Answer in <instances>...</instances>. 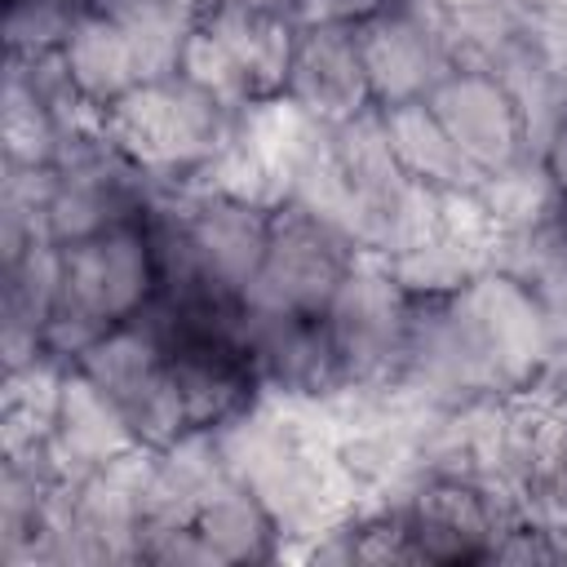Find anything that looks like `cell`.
Returning <instances> with one entry per match:
<instances>
[{
    "label": "cell",
    "instance_id": "6da1fadb",
    "mask_svg": "<svg viewBox=\"0 0 567 567\" xmlns=\"http://www.w3.org/2000/svg\"><path fill=\"white\" fill-rule=\"evenodd\" d=\"M230 106L190 84L186 75L151 80L106 106V137L137 168L155 177L195 182V173L221 151Z\"/></svg>",
    "mask_w": 567,
    "mask_h": 567
},
{
    "label": "cell",
    "instance_id": "7a4b0ae2",
    "mask_svg": "<svg viewBox=\"0 0 567 567\" xmlns=\"http://www.w3.org/2000/svg\"><path fill=\"white\" fill-rule=\"evenodd\" d=\"M408 310H412V297L394 279L390 261L359 252L323 310V328H328L341 381H394L399 377Z\"/></svg>",
    "mask_w": 567,
    "mask_h": 567
},
{
    "label": "cell",
    "instance_id": "3957f363",
    "mask_svg": "<svg viewBox=\"0 0 567 567\" xmlns=\"http://www.w3.org/2000/svg\"><path fill=\"white\" fill-rule=\"evenodd\" d=\"M354 35L377 106L425 102L456 71L452 31L421 0H390L385 9L359 18Z\"/></svg>",
    "mask_w": 567,
    "mask_h": 567
},
{
    "label": "cell",
    "instance_id": "277c9868",
    "mask_svg": "<svg viewBox=\"0 0 567 567\" xmlns=\"http://www.w3.org/2000/svg\"><path fill=\"white\" fill-rule=\"evenodd\" d=\"M354 244L337 235L332 226L315 221L301 208H279L270 217V244L257 279L244 292L248 310H275V315H323L341 275L354 261Z\"/></svg>",
    "mask_w": 567,
    "mask_h": 567
},
{
    "label": "cell",
    "instance_id": "5b68a950",
    "mask_svg": "<svg viewBox=\"0 0 567 567\" xmlns=\"http://www.w3.org/2000/svg\"><path fill=\"white\" fill-rule=\"evenodd\" d=\"M452 301H456L461 319L470 323L474 341L483 346L505 394L527 390L554 363L549 310L527 284L487 266L461 292H452Z\"/></svg>",
    "mask_w": 567,
    "mask_h": 567
},
{
    "label": "cell",
    "instance_id": "8992f818",
    "mask_svg": "<svg viewBox=\"0 0 567 567\" xmlns=\"http://www.w3.org/2000/svg\"><path fill=\"white\" fill-rule=\"evenodd\" d=\"M155 292L159 266L142 221H124L62 248V301L97 315L102 323L133 319Z\"/></svg>",
    "mask_w": 567,
    "mask_h": 567
},
{
    "label": "cell",
    "instance_id": "52a82bcc",
    "mask_svg": "<svg viewBox=\"0 0 567 567\" xmlns=\"http://www.w3.org/2000/svg\"><path fill=\"white\" fill-rule=\"evenodd\" d=\"M425 102H430V111L439 115V124L452 133V142H456L483 173H496V168H505V164L532 155L514 97H509L487 71H465V66H456Z\"/></svg>",
    "mask_w": 567,
    "mask_h": 567
},
{
    "label": "cell",
    "instance_id": "ba28073f",
    "mask_svg": "<svg viewBox=\"0 0 567 567\" xmlns=\"http://www.w3.org/2000/svg\"><path fill=\"white\" fill-rule=\"evenodd\" d=\"M284 93L328 124L372 106L354 22H306L297 35V58Z\"/></svg>",
    "mask_w": 567,
    "mask_h": 567
},
{
    "label": "cell",
    "instance_id": "9c48e42d",
    "mask_svg": "<svg viewBox=\"0 0 567 567\" xmlns=\"http://www.w3.org/2000/svg\"><path fill=\"white\" fill-rule=\"evenodd\" d=\"M137 443L142 439L128 425V412L89 372L71 368L66 381H62L53 430H49V456H53L58 474L62 478H84V474L124 456Z\"/></svg>",
    "mask_w": 567,
    "mask_h": 567
},
{
    "label": "cell",
    "instance_id": "30bf717a",
    "mask_svg": "<svg viewBox=\"0 0 567 567\" xmlns=\"http://www.w3.org/2000/svg\"><path fill=\"white\" fill-rule=\"evenodd\" d=\"M204 22L235 53L252 97H275L288 89L301 22L279 18V13H261V9H239V4H208Z\"/></svg>",
    "mask_w": 567,
    "mask_h": 567
},
{
    "label": "cell",
    "instance_id": "8fae6325",
    "mask_svg": "<svg viewBox=\"0 0 567 567\" xmlns=\"http://www.w3.org/2000/svg\"><path fill=\"white\" fill-rule=\"evenodd\" d=\"M62 62L71 71V84L97 106H111L115 97H124L128 89L142 84L137 49H133L124 22L93 4L80 13L71 35L62 40Z\"/></svg>",
    "mask_w": 567,
    "mask_h": 567
},
{
    "label": "cell",
    "instance_id": "7c38bea8",
    "mask_svg": "<svg viewBox=\"0 0 567 567\" xmlns=\"http://www.w3.org/2000/svg\"><path fill=\"white\" fill-rule=\"evenodd\" d=\"M195 532L213 549L217 567L221 563H266V558H279V549H284V536H279L275 514L235 474H226L213 487V496L199 505Z\"/></svg>",
    "mask_w": 567,
    "mask_h": 567
},
{
    "label": "cell",
    "instance_id": "4fadbf2b",
    "mask_svg": "<svg viewBox=\"0 0 567 567\" xmlns=\"http://www.w3.org/2000/svg\"><path fill=\"white\" fill-rule=\"evenodd\" d=\"M381 111H385L390 146H394L408 177H416L425 186H439V190L483 182V168L452 142V133L439 124L430 102H399V106H381Z\"/></svg>",
    "mask_w": 567,
    "mask_h": 567
},
{
    "label": "cell",
    "instance_id": "5bb4252c",
    "mask_svg": "<svg viewBox=\"0 0 567 567\" xmlns=\"http://www.w3.org/2000/svg\"><path fill=\"white\" fill-rule=\"evenodd\" d=\"M75 368L89 372L120 408H128L137 394H146L168 372V346L142 319H124V323H111L80 354Z\"/></svg>",
    "mask_w": 567,
    "mask_h": 567
},
{
    "label": "cell",
    "instance_id": "9a60e30c",
    "mask_svg": "<svg viewBox=\"0 0 567 567\" xmlns=\"http://www.w3.org/2000/svg\"><path fill=\"white\" fill-rule=\"evenodd\" d=\"M332 155H337V168L346 173V182L359 190L363 208H377V204L394 199L412 182L403 173L394 146H390L385 111L377 102L332 124Z\"/></svg>",
    "mask_w": 567,
    "mask_h": 567
},
{
    "label": "cell",
    "instance_id": "2e32d148",
    "mask_svg": "<svg viewBox=\"0 0 567 567\" xmlns=\"http://www.w3.org/2000/svg\"><path fill=\"white\" fill-rule=\"evenodd\" d=\"M478 195L496 221V230H523L563 213V190L554 186L540 155H523L496 173H483Z\"/></svg>",
    "mask_w": 567,
    "mask_h": 567
},
{
    "label": "cell",
    "instance_id": "e0dca14e",
    "mask_svg": "<svg viewBox=\"0 0 567 567\" xmlns=\"http://www.w3.org/2000/svg\"><path fill=\"white\" fill-rule=\"evenodd\" d=\"M0 142H4V159L18 164H44L53 168L58 146H62V128L49 102L35 97V89L27 84L18 58L4 62V93H0Z\"/></svg>",
    "mask_w": 567,
    "mask_h": 567
},
{
    "label": "cell",
    "instance_id": "ac0fdd59",
    "mask_svg": "<svg viewBox=\"0 0 567 567\" xmlns=\"http://www.w3.org/2000/svg\"><path fill=\"white\" fill-rule=\"evenodd\" d=\"M385 261H390V270L403 284L408 297H452L478 270H487V252L465 248V244H456V239H447L439 230L425 235V239H416L412 248L385 257Z\"/></svg>",
    "mask_w": 567,
    "mask_h": 567
},
{
    "label": "cell",
    "instance_id": "d6986e66",
    "mask_svg": "<svg viewBox=\"0 0 567 567\" xmlns=\"http://www.w3.org/2000/svg\"><path fill=\"white\" fill-rule=\"evenodd\" d=\"M177 75H186L190 84H199L204 93H213V97L226 102V106H239V102L252 97V93H248V80H244V71H239V62H235V53L226 49V40H221L204 18H199V27L186 35V44H182Z\"/></svg>",
    "mask_w": 567,
    "mask_h": 567
},
{
    "label": "cell",
    "instance_id": "ffe728a7",
    "mask_svg": "<svg viewBox=\"0 0 567 567\" xmlns=\"http://www.w3.org/2000/svg\"><path fill=\"white\" fill-rule=\"evenodd\" d=\"M89 0H9L4 18V40L13 53H40V49H62L71 27Z\"/></svg>",
    "mask_w": 567,
    "mask_h": 567
},
{
    "label": "cell",
    "instance_id": "44dd1931",
    "mask_svg": "<svg viewBox=\"0 0 567 567\" xmlns=\"http://www.w3.org/2000/svg\"><path fill=\"white\" fill-rule=\"evenodd\" d=\"M439 235L465 244V248H478L487 252L492 239H496V221L478 195V186H452V190H439Z\"/></svg>",
    "mask_w": 567,
    "mask_h": 567
},
{
    "label": "cell",
    "instance_id": "7402d4cb",
    "mask_svg": "<svg viewBox=\"0 0 567 567\" xmlns=\"http://www.w3.org/2000/svg\"><path fill=\"white\" fill-rule=\"evenodd\" d=\"M540 159H545V168H549L554 186H558V190H563V199H567V120L549 133V142H545V151H540Z\"/></svg>",
    "mask_w": 567,
    "mask_h": 567
},
{
    "label": "cell",
    "instance_id": "603a6c76",
    "mask_svg": "<svg viewBox=\"0 0 567 567\" xmlns=\"http://www.w3.org/2000/svg\"><path fill=\"white\" fill-rule=\"evenodd\" d=\"M563 221H567V199H563Z\"/></svg>",
    "mask_w": 567,
    "mask_h": 567
}]
</instances>
